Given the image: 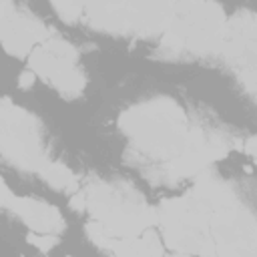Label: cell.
Returning a JSON list of instances; mask_svg holds the SVG:
<instances>
[{
    "mask_svg": "<svg viewBox=\"0 0 257 257\" xmlns=\"http://www.w3.org/2000/svg\"><path fill=\"white\" fill-rule=\"evenodd\" d=\"M191 124L187 110L171 96L145 98L118 116L131 159L147 167L151 179L183 151Z\"/></svg>",
    "mask_w": 257,
    "mask_h": 257,
    "instance_id": "obj_1",
    "label": "cell"
},
{
    "mask_svg": "<svg viewBox=\"0 0 257 257\" xmlns=\"http://www.w3.org/2000/svg\"><path fill=\"white\" fill-rule=\"evenodd\" d=\"M82 195V211L90 213L106 235L137 237L145 229L155 227V209L143 193L124 179H92L78 187Z\"/></svg>",
    "mask_w": 257,
    "mask_h": 257,
    "instance_id": "obj_2",
    "label": "cell"
},
{
    "mask_svg": "<svg viewBox=\"0 0 257 257\" xmlns=\"http://www.w3.org/2000/svg\"><path fill=\"white\" fill-rule=\"evenodd\" d=\"M225 20L227 14L215 0H177L159 34V56L175 60L215 54Z\"/></svg>",
    "mask_w": 257,
    "mask_h": 257,
    "instance_id": "obj_3",
    "label": "cell"
},
{
    "mask_svg": "<svg viewBox=\"0 0 257 257\" xmlns=\"http://www.w3.org/2000/svg\"><path fill=\"white\" fill-rule=\"evenodd\" d=\"M177 0H82L80 22L90 30L124 38L159 36Z\"/></svg>",
    "mask_w": 257,
    "mask_h": 257,
    "instance_id": "obj_4",
    "label": "cell"
},
{
    "mask_svg": "<svg viewBox=\"0 0 257 257\" xmlns=\"http://www.w3.org/2000/svg\"><path fill=\"white\" fill-rule=\"evenodd\" d=\"M0 157L22 173L38 175L50 161L46 133L36 114L0 98Z\"/></svg>",
    "mask_w": 257,
    "mask_h": 257,
    "instance_id": "obj_5",
    "label": "cell"
},
{
    "mask_svg": "<svg viewBox=\"0 0 257 257\" xmlns=\"http://www.w3.org/2000/svg\"><path fill=\"white\" fill-rule=\"evenodd\" d=\"M233 141L221 128L211 124H191L183 151L167 163L153 179L161 185H177L185 179L199 177L215 161L229 155Z\"/></svg>",
    "mask_w": 257,
    "mask_h": 257,
    "instance_id": "obj_6",
    "label": "cell"
},
{
    "mask_svg": "<svg viewBox=\"0 0 257 257\" xmlns=\"http://www.w3.org/2000/svg\"><path fill=\"white\" fill-rule=\"evenodd\" d=\"M28 68L50 84L62 98H76L84 92L86 76L78 64V50L60 36H48L28 54Z\"/></svg>",
    "mask_w": 257,
    "mask_h": 257,
    "instance_id": "obj_7",
    "label": "cell"
},
{
    "mask_svg": "<svg viewBox=\"0 0 257 257\" xmlns=\"http://www.w3.org/2000/svg\"><path fill=\"white\" fill-rule=\"evenodd\" d=\"M257 24L253 12H241L227 18L219 34L215 54L239 68V78L247 82L249 92L255 90V46Z\"/></svg>",
    "mask_w": 257,
    "mask_h": 257,
    "instance_id": "obj_8",
    "label": "cell"
},
{
    "mask_svg": "<svg viewBox=\"0 0 257 257\" xmlns=\"http://www.w3.org/2000/svg\"><path fill=\"white\" fill-rule=\"evenodd\" d=\"M50 36V28L32 12L16 8L12 20L8 22L4 34L0 36L2 48L12 56H28L34 46Z\"/></svg>",
    "mask_w": 257,
    "mask_h": 257,
    "instance_id": "obj_9",
    "label": "cell"
},
{
    "mask_svg": "<svg viewBox=\"0 0 257 257\" xmlns=\"http://www.w3.org/2000/svg\"><path fill=\"white\" fill-rule=\"evenodd\" d=\"M32 233H50V235H58L64 231L66 223L62 213L42 201V199H34V197H18L14 195L10 207H8Z\"/></svg>",
    "mask_w": 257,
    "mask_h": 257,
    "instance_id": "obj_10",
    "label": "cell"
},
{
    "mask_svg": "<svg viewBox=\"0 0 257 257\" xmlns=\"http://www.w3.org/2000/svg\"><path fill=\"white\" fill-rule=\"evenodd\" d=\"M38 177H40L48 187H52V189H56V191H62V193H74V191L80 187L78 177H76L64 163L52 161V159L40 169Z\"/></svg>",
    "mask_w": 257,
    "mask_h": 257,
    "instance_id": "obj_11",
    "label": "cell"
},
{
    "mask_svg": "<svg viewBox=\"0 0 257 257\" xmlns=\"http://www.w3.org/2000/svg\"><path fill=\"white\" fill-rule=\"evenodd\" d=\"M54 12L68 24H76L80 22V14H82V0H50Z\"/></svg>",
    "mask_w": 257,
    "mask_h": 257,
    "instance_id": "obj_12",
    "label": "cell"
},
{
    "mask_svg": "<svg viewBox=\"0 0 257 257\" xmlns=\"http://www.w3.org/2000/svg\"><path fill=\"white\" fill-rule=\"evenodd\" d=\"M28 243L46 253V251H50V249L58 243V235H50V233H30V235H28Z\"/></svg>",
    "mask_w": 257,
    "mask_h": 257,
    "instance_id": "obj_13",
    "label": "cell"
},
{
    "mask_svg": "<svg viewBox=\"0 0 257 257\" xmlns=\"http://www.w3.org/2000/svg\"><path fill=\"white\" fill-rule=\"evenodd\" d=\"M16 8L18 6L14 4V0H0V36L4 34V30H6L8 22L12 20Z\"/></svg>",
    "mask_w": 257,
    "mask_h": 257,
    "instance_id": "obj_14",
    "label": "cell"
},
{
    "mask_svg": "<svg viewBox=\"0 0 257 257\" xmlns=\"http://www.w3.org/2000/svg\"><path fill=\"white\" fill-rule=\"evenodd\" d=\"M12 199H14V193L10 191V187L6 185V181L0 177V207L2 209H8L10 203H12Z\"/></svg>",
    "mask_w": 257,
    "mask_h": 257,
    "instance_id": "obj_15",
    "label": "cell"
},
{
    "mask_svg": "<svg viewBox=\"0 0 257 257\" xmlns=\"http://www.w3.org/2000/svg\"><path fill=\"white\" fill-rule=\"evenodd\" d=\"M34 80H36V74L28 68V70H24V72L18 76V86H20V88H30V86L34 84Z\"/></svg>",
    "mask_w": 257,
    "mask_h": 257,
    "instance_id": "obj_16",
    "label": "cell"
}]
</instances>
